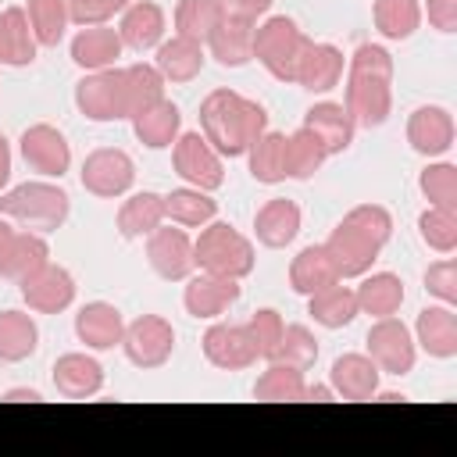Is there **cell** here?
Instances as JSON below:
<instances>
[{"instance_id":"cell-1","label":"cell","mask_w":457,"mask_h":457,"mask_svg":"<svg viewBox=\"0 0 457 457\" xmlns=\"http://www.w3.org/2000/svg\"><path fill=\"white\" fill-rule=\"evenodd\" d=\"M200 132L221 157H243L250 143L268 132V111L236 89H211L200 100Z\"/></svg>"},{"instance_id":"cell-2","label":"cell","mask_w":457,"mask_h":457,"mask_svg":"<svg viewBox=\"0 0 457 457\" xmlns=\"http://www.w3.org/2000/svg\"><path fill=\"white\" fill-rule=\"evenodd\" d=\"M71 214V196L46 179L36 182H21L7 193H0V218L18 221L32 232H57Z\"/></svg>"},{"instance_id":"cell-3","label":"cell","mask_w":457,"mask_h":457,"mask_svg":"<svg viewBox=\"0 0 457 457\" xmlns=\"http://www.w3.org/2000/svg\"><path fill=\"white\" fill-rule=\"evenodd\" d=\"M253 243L232 228L228 221H207L200 236L193 239V264L196 271L225 275V278H246L253 271Z\"/></svg>"},{"instance_id":"cell-4","label":"cell","mask_w":457,"mask_h":457,"mask_svg":"<svg viewBox=\"0 0 457 457\" xmlns=\"http://www.w3.org/2000/svg\"><path fill=\"white\" fill-rule=\"evenodd\" d=\"M307 43L311 39L286 14H271L253 29V57L278 82H296V68H300V57H303Z\"/></svg>"},{"instance_id":"cell-5","label":"cell","mask_w":457,"mask_h":457,"mask_svg":"<svg viewBox=\"0 0 457 457\" xmlns=\"http://www.w3.org/2000/svg\"><path fill=\"white\" fill-rule=\"evenodd\" d=\"M75 107H79V114H86L89 121H100V125L129 118V107H125V71L118 64L104 68V71H86L75 82Z\"/></svg>"},{"instance_id":"cell-6","label":"cell","mask_w":457,"mask_h":457,"mask_svg":"<svg viewBox=\"0 0 457 457\" xmlns=\"http://www.w3.org/2000/svg\"><path fill=\"white\" fill-rule=\"evenodd\" d=\"M171 168L186 186H196L204 193L225 186L221 154L204 139V132H179V139L171 143Z\"/></svg>"},{"instance_id":"cell-7","label":"cell","mask_w":457,"mask_h":457,"mask_svg":"<svg viewBox=\"0 0 457 457\" xmlns=\"http://www.w3.org/2000/svg\"><path fill=\"white\" fill-rule=\"evenodd\" d=\"M121 350L129 357V364L150 371V368H161L171 361L175 353V328L168 318L161 314H139L136 321L125 325V336H121Z\"/></svg>"},{"instance_id":"cell-8","label":"cell","mask_w":457,"mask_h":457,"mask_svg":"<svg viewBox=\"0 0 457 457\" xmlns=\"http://www.w3.org/2000/svg\"><path fill=\"white\" fill-rule=\"evenodd\" d=\"M368 357L378 364L382 375H407L414 371V361H418V343H414V332L396 318H375V325L368 328Z\"/></svg>"},{"instance_id":"cell-9","label":"cell","mask_w":457,"mask_h":457,"mask_svg":"<svg viewBox=\"0 0 457 457\" xmlns=\"http://www.w3.org/2000/svg\"><path fill=\"white\" fill-rule=\"evenodd\" d=\"M79 179H82V189H86V193H93V196H100V200H114V196H125V193L132 189V182H136V164H132V157H129L125 150H118V146H100V150L86 154Z\"/></svg>"},{"instance_id":"cell-10","label":"cell","mask_w":457,"mask_h":457,"mask_svg":"<svg viewBox=\"0 0 457 457\" xmlns=\"http://www.w3.org/2000/svg\"><path fill=\"white\" fill-rule=\"evenodd\" d=\"M146 261L164 282H186L196 264H193V236L182 225H157L146 236Z\"/></svg>"},{"instance_id":"cell-11","label":"cell","mask_w":457,"mask_h":457,"mask_svg":"<svg viewBox=\"0 0 457 457\" xmlns=\"http://www.w3.org/2000/svg\"><path fill=\"white\" fill-rule=\"evenodd\" d=\"M343 107L357 129H378L393 114V79L375 75H346Z\"/></svg>"},{"instance_id":"cell-12","label":"cell","mask_w":457,"mask_h":457,"mask_svg":"<svg viewBox=\"0 0 457 457\" xmlns=\"http://www.w3.org/2000/svg\"><path fill=\"white\" fill-rule=\"evenodd\" d=\"M18 289H21L25 307L36 311V314H61L75 303V278H71L68 268L54 264V261H46L32 275H25L18 282Z\"/></svg>"},{"instance_id":"cell-13","label":"cell","mask_w":457,"mask_h":457,"mask_svg":"<svg viewBox=\"0 0 457 457\" xmlns=\"http://www.w3.org/2000/svg\"><path fill=\"white\" fill-rule=\"evenodd\" d=\"M18 150H21L25 164L32 171H39L43 179H61L71 168V146H68L64 132L46 125V121L29 125L21 132V139H18Z\"/></svg>"},{"instance_id":"cell-14","label":"cell","mask_w":457,"mask_h":457,"mask_svg":"<svg viewBox=\"0 0 457 457\" xmlns=\"http://www.w3.org/2000/svg\"><path fill=\"white\" fill-rule=\"evenodd\" d=\"M239 278H225V275H211V271H196L186 278L182 289V307L189 318L200 321H214L221 318L236 300H239Z\"/></svg>"},{"instance_id":"cell-15","label":"cell","mask_w":457,"mask_h":457,"mask_svg":"<svg viewBox=\"0 0 457 457\" xmlns=\"http://www.w3.org/2000/svg\"><path fill=\"white\" fill-rule=\"evenodd\" d=\"M200 346H204V357L214 368H221V371H243V368L257 364V343H253V336H250L246 325L214 321L204 332Z\"/></svg>"},{"instance_id":"cell-16","label":"cell","mask_w":457,"mask_h":457,"mask_svg":"<svg viewBox=\"0 0 457 457\" xmlns=\"http://www.w3.org/2000/svg\"><path fill=\"white\" fill-rule=\"evenodd\" d=\"M453 114L439 104H425V107H414L411 118H407V143L414 154L421 157H443L450 146H453Z\"/></svg>"},{"instance_id":"cell-17","label":"cell","mask_w":457,"mask_h":457,"mask_svg":"<svg viewBox=\"0 0 457 457\" xmlns=\"http://www.w3.org/2000/svg\"><path fill=\"white\" fill-rule=\"evenodd\" d=\"M54 375V389L64 396V400H89L104 389V368L93 353L86 350H68L54 361L50 368Z\"/></svg>"},{"instance_id":"cell-18","label":"cell","mask_w":457,"mask_h":457,"mask_svg":"<svg viewBox=\"0 0 457 457\" xmlns=\"http://www.w3.org/2000/svg\"><path fill=\"white\" fill-rule=\"evenodd\" d=\"M164 32H168V18H164V7L161 4H154V0H132L121 11V21H118L121 46H129L136 54H146V50H157L161 46Z\"/></svg>"},{"instance_id":"cell-19","label":"cell","mask_w":457,"mask_h":457,"mask_svg":"<svg viewBox=\"0 0 457 457\" xmlns=\"http://www.w3.org/2000/svg\"><path fill=\"white\" fill-rule=\"evenodd\" d=\"M321 246H325V253L332 257L339 278H361V275H368L371 264H375L378 253H382L375 243H368V239H364L361 232H353L346 221H339V225L328 232V239H325Z\"/></svg>"},{"instance_id":"cell-20","label":"cell","mask_w":457,"mask_h":457,"mask_svg":"<svg viewBox=\"0 0 457 457\" xmlns=\"http://www.w3.org/2000/svg\"><path fill=\"white\" fill-rule=\"evenodd\" d=\"M121 336H125V318L114 303L93 300V303L79 307L75 339L86 343V350H114V346H121Z\"/></svg>"},{"instance_id":"cell-21","label":"cell","mask_w":457,"mask_h":457,"mask_svg":"<svg viewBox=\"0 0 457 457\" xmlns=\"http://www.w3.org/2000/svg\"><path fill=\"white\" fill-rule=\"evenodd\" d=\"M414 343L418 350H425L436 361H450L457 357V311L446 303H432L425 311H418L414 318Z\"/></svg>"},{"instance_id":"cell-22","label":"cell","mask_w":457,"mask_h":457,"mask_svg":"<svg viewBox=\"0 0 457 457\" xmlns=\"http://www.w3.org/2000/svg\"><path fill=\"white\" fill-rule=\"evenodd\" d=\"M378 378H382V371L368 353H339L332 361V368H328L332 393L339 400H353V403L371 400L375 389H378Z\"/></svg>"},{"instance_id":"cell-23","label":"cell","mask_w":457,"mask_h":457,"mask_svg":"<svg viewBox=\"0 0 457 457\" xmlns=\"http://www.w3.org/2000/svg\"><path fill=\"white\" fill-rule=\"evenodd\" d=\"M300 221H303V214H300V207H296L293 200L271 196V200H264V204L257 207V214H253V236H257V243L268 246V250H286V246L296 239Z\"/></svg>"},{"instance_id":"cell-24","label":"cell","mask_w":457,"mask_h":457,"mask_svg":"<svg viewBox=\"0 0 457 457\" xmlns=\"http://www.w3.org/2000/svg\"><path fill=\"white\" fill-rule=\"evenodd\" d=\"M346 71V57L339 46L332 43H307L303 57H300V68H296V86L307 89V93H328L339 86Z\"/></svg>"},{"instance_id":"cell-25","label":"cell","mask_w":457,"mask_h":457,"mask_svg":"<svg viewBox=\"0 0 457 457\" xmlns=\"http://www.w3.org/2000/svg\"><path fill=\"white\" fill-rule=\"evenodd\" d=\"M253 29L257 21L246 18H221L218 29L207 36L204 50L221 64V68H243L253 61Z\"/></svg>"},{"instance_id":"cell-26","label":"cell","mask_w":457,"mask_h":457,"mask_svg":"<svg viewBox=\"0 0 457 457\" xmlns=\"http://www.w3.org/2000/svg\"><path fill=\"white\" fill-rule=\"evenodd\" d=\"M71 61L75 68L82 71H104V68H114V61L121 57V36L118 29L111 25H86L71 36Z\"/></svg>"},{"instance_id":"cell-27","label":"cell","mask_w":457,"mask_h":457,"mask_svg":"<svg viewBox=\"0 0 457 457\" xmlns=\"http://www.w3.org/2000/svg\"><path fill=\"white\" fill-rule=\"evenodd\" d=\"M303 129H311V132L321 139V146H325L328 157H332V154H343V150L353 143V132H357V125H353V118L346 114V107L336 104V100H321V104L307 107Z\"/></svg>"},{"instance_id":"cell-28","label":"cell","mask_w":457,"mask_h":457,"mask_svg":"<svg viewBox=\"0 0 457 457\" xmlns=\"http://www.w3.org/2000/svg\"><path fill=\"white\" fill-rule=\"evenodd\" d=\"M204 61H207L204 43L186 39V36H171V39H161L154 68L164 75V82H193L204 71Z\"/></svg>"},{"instance_id":"cell-29","label":"cell","mask_w":457,"mask_h":457,"mask_svg":"<svg viewBox=\"0 0 457 457\" xmlns=\"http://www.w3.org/2000/svg\"><path fill=\"white\" fill-rule=\"evenodd\" d=\"M129 121H132L136 139H139L143 146H150V150H164V146H171V143L179 139V132H182V111H179L168 96L157 100V104H150L146 111L132 114Z\"/></svg>"},{"instance_id":"cell-30","label":"cell","mask_w":457,"mask_h":457,"mask_svg":"<svg viewBox=\"0 0 457 457\" xmlns=\"http://www.w3.org/2000/svg\"><path fill=\"white\" fill-rule=\"evenodd\" d=\"M50 261V243L43 232H14L11 243L4 246L0 253V278H11V282H21L25 275H32L36 268H43Z\"/></svg>"},{"instance_id":"cell-31","label":"cell","mask_w":457,"mask_h":457,"mask_svg":"<svg viewBox=\"0 0 457 457\" xmlns=\"http://www.w3.org/2000/svg\"><path fill=\"white\" fill-rule=\"evenodd\" d=\"M36 36L29 29L25 7H4L0 11V64L4 68H29L36 61Z\"/></svg>"},{"instance_id":"cell-32","label":"cell","mask_w":457,"mask_h":457,"mask_svg":"<svg viewBox=\"0 0 457 457\" xmlns=\"http://www.w3.org/2000/svg\"><path fill=\"white\" fill-rule=\"evenodd\" d=\"M357 293V311L361 314H371V318H389L403 307V278L393 275V271H368L361 275V286L353 289Z\"/></svg>"},{"instance_id":"cell-33","label":"cell","mask_w":457,"mask_h":457,"mask_svg":"<svg viewBox=\"0 0 457 457\" xmlns=\"http://www.w3.org/2000/svg\"><path fill=\"white\" fill-rule=\"evenodd\" d=\"M307 314H311L321 328H346V325L361 314V311H357V293H353V286H343V278H339V282H332V286L311 293V296H307Z\"/></svg>"},{"instance_id":"cell-34","label":"cell","mask_w":457,"mask_h":457,"mask_svg":"<svg viewBox=\"0 0 457 457\" xmlns=\"http://www.w3.org/2000/svg\"><path fill=\"white\" fill-rule=\"evenodd\" d=\"M39 350V325L25 311H0V361L21 364Z\"/></svg>"},{"instance_id":"cell-35","label":"cell","mask_w":457,"mask_h":457,"mask_svg":"<svg viewBox=\"0 0 457 457\" xmlns=\"http://www.w3.org/2000/svg\"><path fill=\"white\" fill-rule=\"evenodd\" d=\"M164 218L182 228H204L207 221L218 218V200L196 186H179L164 193Z\"/></svg>"},{"instance_id":"cell-36","label":"cell","mask_w":457,"mask_h":457,"mask_svg":"<svg viewBox=\"0 0 457 457\" xmlns=\"http://www.w3.org/2000/svg\"><path fill=\"white\" fill-rule=\"evenodd\" d=\"M157 225H164V196L154 193V189L132 193L118 207V232L125 239H146Z\"/></svg>"},{"instance_id":"cell-37","label":"cell","mask_w":457,"mask_h":457,"mask_svg":"<svg viewBox=\"0 0 457 457\" xmlns=\"http://www.w3.org/2000/svg\"><path fill=\"white\" fill-rule=\"evenodd\" d=\"M332 282H339V275H336V264H332V257L325 253L321 243L303 246L293 257V264H289V286H293V293L311 296V293H318V289H325Z\"/></svg>"},{"instance_id":"cell-38","label":"cell","mask_w":457,"mask_h":457,"mask_svg":"<svg viewBox=\"0 0 457 457\" xmlns=\"http://www.w3.org/2000/svg\"><path fill=\"white\" fill-rule=\"evenodd\" d=\"M253 400H264V403H296V400H307L303 371L293 368V364H282V361H268V368L253 382Z\"/></svg>"},{"instance_id":"cell-39","label":"cell","mask_w":457,"mask_h":457,"mask_svg":"<svg viewBox=\"0 0 457 457\" xmlns=\"http://www.w3.org/2000/svg\"><path fill=\"white\" fill-rule=\"evenodd\" d=\"M246 164L261 186L286 182V132H261L246 150Z\"/></svg>"},{"instance_id":"cell-40","label":"cell","mask_w":457,"mask_h":457,"mask_svg":"<svg viewBox=\"0 0 457 457\" xmlns=\"http://www.w3.org/2000/svg\"><path fill=\"white\" fill-rule=\"evenodd\" d=\"M371 21L382 39H411L421 29V0H375Z\"/></svg>"},{"instance_id":"cell-41","label":"cell","mask_w":457,"mask_h":457,"mask_svg":"<svg viewBox=\"0 0 457 457\" xmlns=\"http://www.w3.org/2000/svg\"><path fill=\"white\" fill-rule=\"evenodd\" d=\"M328 161L321 139L311 132V129H296L293 136H286V179H296V182H307L321 171V164Z\"/></svg>"},{"instance_id":"cell-42","label":"cell","mask_w":457,"mask_h":457,"mask_svg":"<svg viewBox=\"0 0 457 457\" xmlns=\"http://www.w3.org/2000/svg\"><path fill=\"white\" fill-rule=\"evenodd\" d=\"M121 71H125V107H129V118L146 111L150 104L164 100V86L168 82H164V75L154 64L139 61V64H129Z\"/></svg>"},{"instance_id":"cell-43","label":"cell","mask_w":457,"mask_h":457,"mask_svg":"<svg viewBox=\"0 0 457 457\" xmlns=\"http://www.w3.org/2000/svg\"><path fill=\"white\" fill-rule=\"evenodd\" d=\"M221 18H225V14H221L218 0H179L171 21H175V36L207 43V36L218 29Z\"/></svg>"},{"instance_id":"cell-44","label":"cell","mask_w":457,"mask_h":457,"mask_svg":"<svg viewBox=\"0 0 457 457\" xmlns=\"http://www.w3.org/2000/svg\"><path fill=\"white\" fill-rule=\"evenodd\" d=\"M25 18H29V29H32L39 46H57L64 39V29L71 25L64 0H29Z\"/></svg>"},{"instance_id":"cell-45","label":"cell","mask_w":457,"mask_h":457,"mask_svg":"<svg viewBox=\"0 0 457 457\" xmlns=\"http://www.w3.org/2000/svg\"><path fill=\"white\" fill-rule=\"evenodd\" d=\"M418 189L428 200V207L457 211V168L450 161H432L418 175Z\"/></svg>"},{"instance_id":"cell-46","label":"cell","mask_w":457,"mask_h":457,"mask_svg":"<svg viewBox=\"0 0 457 457\" xmlns=\"http://www.w3.org/2000/svg\"><path fill=\"white\" fill-rule=\"evenodd\" d=\"M418 236L428 250L436 253H453L457 250V211H443V207H425L418 214Z\"/></svg>"},{"instance_id":"cell-47","label":"cell","mask_w":457,"mask_h":457,"mask_svg":"<svg viewBox=\"0 0 457 457\" xmlns=\"http://www.w3.org/2000/svg\"><path fill=\"white\" fill-rule=\"evenodd\" d=\"M343 221H346L353 232H361L368 243H375L378 250L393 239V214H389L382 204H357V207H350V211L343 214Z\"/></svg>"},{"instance_id":"cell-48","label":"cell","mask_w":457,"mask_h":457,"mask_svg":"<svg viewBox=\"0 0 457 457\" xmlns=\"http://www.w3.org/2000/svg\"><path fill=\"white\" fill-rule=\"evenodd\" d=\"M271 361L293 364V368H300V371L314 368V361H318V336H314L307 325H286V332H282V339H278Z\"/></svg>"},{"instance_id":"cell-49","label":"cell","mask_w":457,"mask_h":457,"mask_svg":"<svg viewBox=\"0 0 457 457\" xmlns=\"http://www.w3.org/2000/svg\"><path fill=\"white\" fill-rule=\"evenodd\" d=\"M246 328H250V336H253V343H257V357H261V361H271V357H275V346H278V339H282V332H286L282 314H278L275 307H261V311L250 314Z\"/></svg>"},{"instance_id":"cell-50","label":"cell","mask_w":457,"mask_h":457,"mask_svg":"<svg viewBox=\"0 0 457 457\" xmlns=\"http://www.w3.org/2000/svg\"><path fill=\"white\" fill-rule=\"evenodd\" d=\"M346 75H375V79H393V57L378 43H361L346 57Z\"/></svg>"},{"instance_id":"cell-51","label":"cell","mask_w":457,"mask_h":457,"mask_svg":"<svg viewBox=\"0 0 457 457\" xmlns=\"http://www.w3.org/2000/svg\"><path fill=\"white\" fill-rule=\"evenodd\" d=\"M64 4H68V21L86 29V25H107L132 0H64Z\"/></svg>"},{"instance_id":"cell-52","label":"cell","mask_w":457,"mask_h":457,"mask_svg":"<svg viewBox=\"0 0 457 457\" xmlns=\"http://www.w3.org/2000/svg\"><path fill=\"white\" fill-rule=\"evenodd\" d=\"M425 293L436 296V300L446 303V307L457 303V261H453L450 253H446L443 261H436V264L425 268Z\"/></svg>"},{"instance_id":"cell-53","label":"cell","mask_w":457,"mask_h":457,"mask_svg":"<svg viewBox=\"0 0 457 457\" xmlns=\"http://www.w3.org/2000/svg\"><path fill=\"white\" fill-rule=\"evenodd\" d=\"M421 18H428L432 29L450 36V32H457V0H425Z\"/></svg>"},{"instance_id":"cell-54","label":"cell","mask_w":457,"mask_h":457,"mask_svg":"<svg viewBox=\"0 0 457 457\" xmlns=\"http://www.w3.org/2000/svg\"><path fill=\"white\" fill-rule=\"evenodd\" d=\"M271 4L275 0H218V7H221L225 18H246V21L264 18L271 11Z\"/></svg>"},{"instance_id":"cell-55","label":"cell","mask_w":457,"mask_h":457,"mask_svg":"<svg viewBox=\"0 0 457 457\" xmlns=\"http://www.w3.org/2000/svg\"><path fill=\"white\" fill-rule=\"evenodd\" d=\"M4 400H7V403H25V400H29V403H39V400H43V393H39V389H32V386H18V389H7V393H4Z\"/></svg>"},{"instance_id":"cell-56","label":"cell","mask_w":457,"mask_h":457,"mask_svg":"<svg viewBox=\"0 0 457 457\" xmlns=\"http://www.w3.org/2000/svg\"><path fill=\"white\" fill-rule=\"evenodd\" d=\"M7 182H11V143L0 136V193Z\"/></svg>"},{"instance_id":"cell-57","label":"cell","mask_w":457,"mask_h":457,"mask_svg":"<svg viewBox=\"0 0 457 457\" xmlns=\"http://www.w3.org/2000/svg\"><path fill=\"white\" fill-rule=\"evenodd\" d=\"M307 400H336L332 386H307Z\"/></svg>"},{"instance_id":"cell-58","label":"cell","mask_w":457,"mask_h":457,"mask_svg":"<svg viewBox=\"0 0 457 457\" xmlns=\"http://www.w3.org/2000/svg\"><path fill=\"white\" fill-rule=\"evenodd\" d=\"M11 236H14V228H11V221H7V218H0V253H4V246L11 243Z\"/></svg>"}]
</instances>
